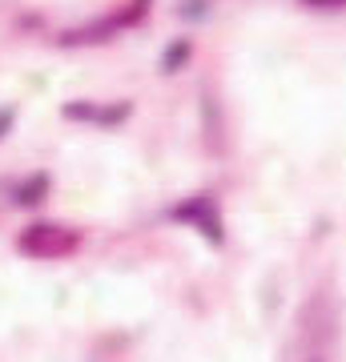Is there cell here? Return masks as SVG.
<instances>
[{"instance_id":"7","label":"cell","mask_w":346,"mask_h":362,"mask_svg":"<svg viewBox=\"0 0 346 362\" xmlns=\"http://www.w3.org/2000/svg\"><path fill=\"white\" fill-rule=\"evenodd\" d=\"M8 125H13V113H8V109H4V113H0V137H4V133H8Z\"/></svg>"},{"instance_id":"6","label":"cell","mask_w":346,"mask_h":362,"mask_svg":"<svg viewBox=\"0 0 346 362\" xmlns=\"http://www.w3.org/2000/svg\"><path fill=\"white\" fill-rule=\"evenodd\" d=\"M306 4H318V8H342L346 0H306Z\"/></svg>"},{"instance_id":"1","label":"cell","mask_w":346,"mask_h":362,"mask_svg":"<svg viewBox=\"0 0 346 362\" xmlns=\"http://www.w3.org/2000/svg\"><path fill=\"white\" fill-rule=\"evenodd\" d=\"M77 233L64 230L61 221H37V226H28L21 238H16V246H21V254H28V258H69L73 250H77Z\"/></svg>"},{"instance_id":"2","label":"cell","mask_w":346,"mask_h":362,"mask_svg":"<svg viewBox=\"0 0 346 362\" xmlns=\"http://www.w3.org/2000/svg\"><path fill=\"white\" fill-rule=\"evenodd\" d=\"M145 8H149V0H137V4H133V0H129L125 8H121V13H117V16H109V21H105V25L81 28V33H69V37H64V45H89V40H105V37H113L117 28L133 25V21H137V16L145 13Z\"/></svg>"},{"instance_id":"4","label":"cell","mask_w":346,"mask_h":362,"mask_svg":"<svg viewBox=\"0 0 346 362\" xmlns=\"http://www.w3.org/2000/svg\"><path fill=\"white\" fill-rule=\"evenodd\" d=\"M69 117H93V121H121L129 113L125 105H117V109H89V105H73V109H64Z\"/></svg>"},{"instance_id":"3","label":"cell","mask_w":346,"mask_h":362,"mask_svg":"<svg viewBox=\"0 0 346 362\" xmlns=\"http://www.w3.org/2000/svg\"><path fill=\"white\" fill-rule=\"evenodd\" d=\"M178 218H190L193 226H202L205 233H209V242H221V218H218V206H214V197L209 194H197V197H190L185 206H178L173 209Z\"/></svg>"},{"instance_id":"5","label":"cell","mask_w":346,"mask_h":362,"mask_svg":"<svg viewBox=\"0 0 346 362\" xmlns=\"http://www.w3.org/2000/svg\"><path fill=\"white\" fill-rule=\"evenodd\" d=\"M185 52H190V45H173V52L166 57V69H178V61L185 57Z\"/></svg>"}]
</instances>
